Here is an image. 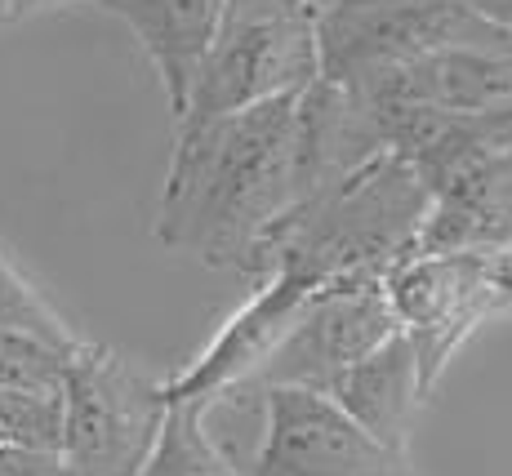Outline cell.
Returning a JSON list of instances; mask_svg holds the SVG:
<instances>
[{
    "instance_id": "obj_1",
    "label": "cell",
    "mask_w": 512,
    "mask_h": 476,
    "mask_svg": "<svg viewBox=\"0 0 512 476\" xmlns=\"http://www.w3.org/2000/svg\"><path fill=\"white\" fill-rule=\"evenodd\" d=\"M294 103L299 94L219 121L174 125V152L152 227L165 250L241 272L259 236L303 196Z\"/></svg>"
},
{
    "instance_id": "obj_2",
    "label": "cell",
    "mask_w": 512,
    "mask_h": 476,
    "mask_svg": "<svg viewBox=\"0 0 512 476\" xmlns=\"http://www.w3.org/2000/svg\"><path fill=\"white\" fill-rule=\"evenodd\" d=\"M432 210L428 183L397 152H379L361 170L334 178L290 205L259 245L241 276H294L312 290L348 281H383L419 250Z\"/></svg>"
},
{
    "instance_id": "obj_3",
    "label": "cell",
    "mask_w": 512,
    "mask_h": 476,
    "mask_svg": "<svg viewBox=\"0 0 512 476\" xmlns=\"http://www.w3.org/2000/svg\"><path fill=\"white\" fill-rule=\"evenodd\" d=\"M312 81H321L317 9L303 0H228L174 125L219 121L294 98Z\"/></svg>"
},
{
    "instance_id": "obj_4",
    "label": "cell",
    "mask_w": 512,
    "mask_h": 476,
    "mask_svg": "<svg viewBox=\"0 0 512 476\" xmlns=\"http://www.w3.org/2000/svg\"><path fill=\"white\" fill-rule=\"evenodd\" d=\"M161 379L116 347L81 343L63 374V441L67 476H139L165 423Z\"/></svg>"
},
{
    "instance_id": "obj_5",
    "label": "cell",
    "mask_w": 512,
    "mask_h": 476,
    "mask_svg": "<svg viewBox=\"0 0 512 476\" xmlns=\"http://www.w3.org/2000/svg\"><path fill=\"white\" fill-rule=\"evenodd\" d=\"M495 23L468 0H343L317 14L321 81L357 85L450 45L481 41Z\"/></svg>"
},
{
    "instance_id": "obj_6",
    "label": "cell",
    "mask_w": 512,
    "mask_h": 476,
    "mask_svg": "<svg viewBox=\"0 0 512 476\" xmlns=\"http://www.w3.org/2000/svg\"><path fill=\"white\" fill-rule=\"evenodd\" d=\"M397 330L415 347L419 383L432 396L455 352L486 321L504 316L490 254H410L383 276Z\"/></svg>"
},
{
    "instance_id": "obj_7",
    "label": "cell",
    "mask_w": 512,
    "mask_h": 476,
    "mask_svg": "<svg viewBox=\"0 0 512 476\" xmlns=\"http://www.w3.org/2000/svg\"><path fill=\"white\" fill-rule=\"evenodd\" d=\"M392 334H397V316L388 307L383 281L330 285L303 307L294 330L277 343L250 388H308L326 396L339 374H348Z\"/></svg>"
},
{
    "instance_id": "obj_8",
    "label": "cell",
    "mask_w": 512,
    "mask_h": 476,
    "mask_svg": "<svg viewBox=\"0 0 512 476\" xmlns=\"http://www.w3.org/2000/svg\"><path fill=\"white\" fill-rule=\"evenodd\" d=\"M263 410L250 476H415L406 454L383 450L321 392L263 388Z\"/></svg>"
},
{
    "instance_id": "obj_9",
    "label": "cell",
    "mask_w": 512,
    "mask_h": 476,
    "mask_svg": "<svg viewBox=\"0 0 512 476\" xmlns=\"http://www.w3.org/2000/svg\"><path fill=\"white\" fill-rule=\"evenodd\" d=\"M317 294L321 290L294 281V276H263V281H254L250 299L219 325V334L179 374L161 379L165 405H205L210 410L223 392L250 388L254 374L268 365V356L277 352V343L294 330V321H299L303 307Z\"/></svg>"
},
{
    "instance_id": "obj_10",
    "label": "cell",
    "mask_w": 512,
    "mask_h": 476,
    "mask_svg": "<svg viewBox=\"0 0 512 476\" xmlns=\"http://www.w3.org/2000/svg\"><path fill=\"white\" fill-rule=\"evenodd\" d=\"M512 245V147L432 192L415 254H499Z\"/></svg>"
},
{
    "instance_id": "obj_11",
    "label": "cell",
    "mask_w": 512,
    "mask_h": 476,
    "mask_svg": "<svg viewBox=\"0 0 512 476\" xmlns=\"http://www.w3.org/2000/svg\"><path fill=\"white\" fill-rule=\"evenodd\" d=\"M94 5L121 18L134 32L147 63L161 76L170 121H179L187 94H192L196 67L214 41V27H219L228 0H94Z\"/></svg>"
},
{
    "instance_id": "obj_12",
    "label": "cell",
    "mask_w": 512,
    "mask_h": 476,
    "mask_svg": "<svg viewBox=\"0 0 512 476\" xmlns=\"http://www.w3.org/2000/svg\"><path fill=\"white\" fill-rule=\"evenodd\" d=\"M326 396L357 428H366L383 450L406 454V441L415 432L419 405L428 392L419 383L415 347L397 330L388 343H379L370 356H361L348 374H339Z\"/></svg>"
},
{
    "instance_id": "obj_13",
    "label": "cell",
    "mask_w": 512,
    "mask_h": 476,
    "mask_svg": "<svg viewBox=\"0 0 512 476\" xmlns=\"http://www.w3.org/2000/svg\"><path fill=\"white\" fill-rule=\"evenodd\" d=\"M139 476H236V468L205 432V405H170Z\"/></svg>"
},
{
    "instance_id": "obj_14",
    "label": "cell",
    "mask_w": 512,
    "mask_h": 476,
    "mask_svg": "<svg viewBox=\"0 0 512 476\" xmlns=\"http://www.w3.org/2000/svg\"><path fill=\"white\" fill-rule=\"evenodd\" d=\"M0 330H14V334H32L41 343L54 347H81L85 339H76L72 325L45 303V294L18 272L14 263L0 254Z\"/></svg>"
},
{
    "instance_id": "obj_15",
    "label": "cell",
    "mask_w": 512,
    "mask_h": 476,
    "mask_svg": "<svg viewBox=\"0 0 512 476\" xmlns=\"http://www.w3.org/2000/svg\"><path fill=\"white\" fill-rule=\"evenodd\" d=\"M72 352H76V347H72ZM72 352H67V347L32 339V334L0 330V392L58 396V392H63V374H67Z\"/></svg>"
},
{
    "instance_id": "obj_16",
    "label": "cell",
    "mask_w": 512,
    "mask_h": 476,
    "mask_svg": "<svg viewBox=\"0 0 512 476\" xmlns=\"http://www.w3.org/2000/svg\"><path fill=\"white\" fill-rule=\"evenodd\" d=\"M0 476H67L58 450H18L5 445L0 450Z\"/></svg>"
},
{
    "instance_id": "obj_17",
    "label": "cell",
    "mask_w": 512,
    "mask_h": 476,
    "mask_svg": "<svg viewBox=\"0 0 512 476\" xmlns=\"http://www.w3.org/2000/svg\"><path fill=\"white\" fill-rule=\"evenodd\" d=\"M490 276H495V290H499V299H504V312H512V245L490 254Z\"/></svg>"
},
{
    "instance_id": "obj_18",
    "label": "cell",
    "mask_w": 512,
    "mask_h": 476,
    "mask_svg": "<svg viewBox=\"0 0 512 476\" xmlns=\"http://www.w3.org/2000/svg\"><path fill=\"white\" fill-rule=\"evenodd\" d=\"M472 9H477L486 23H495L499 32H508L512 36V0H468Z\"/></svg>"
},
{
    "instance_id": "obj_19",
    "label": "cell",
    "mask_w": 512,
    "mask_h": 476,
    "mask_svg": "<svg viewBox=\"0 0 512 476\" xmlns=\"http://www.w3.org/2000/svg\"><path fill=\"white\" fill-rule=\"evenodd\" d=\"M23 14H32V0H0V23H18Z\"/></svg>"
},
{
    "instance_id": "obj_20",
    "label": "cell",
    "mask_w": 512,
    "mask_h": 476,
    "mask_svg": "<svg viewBox=\"0 0 512 476\" xmlns=\"http://www.w3.org/2000/svg\"><path fill=\"white\" fill-rule=\"evenodd\" d=\"M308 9H317V14H326V9H334V5H343V0H303Z\"/></svg>"
}]
</instances>
